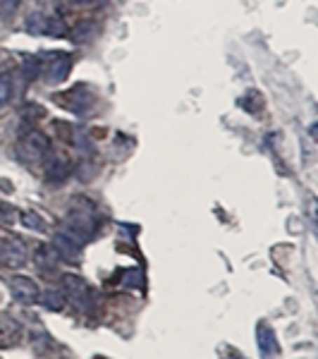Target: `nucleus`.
I'll use <instances>...</instances> for the list:
<instances>
[{
	"instance_id": "3",
	"label": "nucleus",
	"mask_w": 318,
	"mask_h": 359,
	"mask_svg": "<svg viewBox=\"0 0 318 359\" xmlns=\"http://www.w3.org/2000/svg\"><path fill=\"white\" fill-rule=\"evenodd\" d=\"M17 151L25 161H32V163H36V161H41L43 156H48L50 151V139L43 135V132L39 130H27L25 135H22L20 144H17Z\"/></svg>"
},
{
	"instance_id": "8",
	"label": "nucleus",
	"mask_w": 318,
	"mask_h": 359,
	"mask_svg": "<svg viewBox=\"0 0 318 359\" xmlns=\"http://www.w3.org/2000/svg\"><path fill=\"white\" fill-rule=\"evenodd\" d=\"M69 67H72V57L67 53H53L48 57V67H46V82H50V84L65 82Z\"/></svg>"
},
{
	"instance_id": "13",
	"label": "nucleus",
	"mask_w": 318,
	"mask_h": 359,
	"mask_svg": "<svg viewBox=\"0 0 318 359\" xmlns=\"http://www.w3.org/2000/svg\"><path fill=\"white\" fill-rule=\"evenodd\" d=\"M39 299H41V304L50 311H60L62 306H65V294H62L60 287H48V290L43 292V297H39Z\"/></svg>"
},
{
	"instance_id": "26",
	"label": "nucleus",
	"mask_w": 318,
	"mask_h": 359,
	"mask_svg": "<svg viewBox=\"0 0 318 359\" xmlns=\"http://www.w3.org/2000/svg\"><path fill=\"white\" fill-rule=\"evenodd\" d=\"M72 3H77V5H91L94 0H72Z\"/></svg>"
},
{
	"instance_id": "18",
	"label": "nucleus",
	"mask_w": 318,
	"mask_h": 359,
	"mask_svg": "<svg viewBox=\"0 0 318 359\" xmlns=\"http://www.w3.org/2000/svg\"><path fill=\"white\" fill-rule=\"evenodd\" d=\"M20 10V0H0V20L10 22Z\"/></svg>"
},
{
	"instance_id": "7",
	"label": "nucleus",
	"mask_w": 318,
	"mask_h": 359,
	"mask_svg": "<svg viewBox=\"0 0 318 359\" xmlns=\"http://www.w3.org/2000/svg\"><path fill=\"white\" fill-rule=\"evenodd\" d=\"M22 340V323L10 314H0V350H10Z\"/></svg>"
},
{
	"instance_id": "14",
	"label": "nucleus",
	"mask_w": 318,
	"mask_h": 359,
	"mask_svg": "<svg viewBox=\"0 0 318 359\" xmlns=\"http://www.w3.org/2000/svg\"><path fill=\"white\" fill-rule=\"evenodd\" d=\"M13 94H15L13 72H10V69H5V72H0V108H5L10 101H13Z\"/></svg>"
},
{
	"instance_id": "6",
	"label": "nucleus",
	"mask_w": 318,
	"mask_h": 359,
	"mask_svg": "<svg viewBox=\"0 0 318 359\" xmlns=\"http://www.w3.org/2000/svg\"><path fill=\"white\" fill-rule=\"evenodd\" d=\"M256 345L261 359H280V343H277V335L273 328L265 321L256 326Z\"/></svg>"
},
{
	"instance_id": "17",
	"label": "nucleus",
	"mask_w": 318,
	"mask_h": 359,
	"mask_svg": "<svg viewBox=\"0 0 318 359\" xmlns=\"http://www.w3.org/2000/svg\"><path fill=\"white\" fill-rule=\"evenodd\" d=\"M43 34H50V36H65V34H67V27H65V22L57 20V17H46Z\"/></svg>"
},
{
	"instance_id": "22",
	"label": "nucleus",
	"mask_w": 318,
	"mask_h": 359,
	"mask_svg": "<svg viewBox=\"0 0 318 359\" xmlns=\"http://www.w3.org/2000/svg\"><path fill=\"white\" fill-rule=\"evenodd\" d=\"M22 115H25V120H32V115H39V118H46V111L41 106H36V103H27L25 108H22Z\"/></svg>"
},
{
	"instance_id": "15",
	"label": "nucleus",
	"mask_w": 318,
	"mask_h": 359,
	"mask_svg": "<svg viewBox=\"0 0 318 359\" xmlns=\"http://www.w3.org/2000/svg\"><path fill=\"white\" fill-rule=\"evenodd\" d=\"M240 106L249 113H258L263 108V96L258 91H247L244 98H240Z\"/></svg>"
},
{
	"instance_id": "12",
	"label": "nucleus",
	"mask_w": 318,
	"mask_h": 359,
	"mask_svg": "<svg viewBox=\"0 0 318 359\" xmlns=\"http://www.w3.org/2000/svg\"><path fill=\"white\" fill-rule=\"evenodd\" d=\"M94 34H96V25L94 22H89V20H82L77 27L69 32V36L74 39V43H89L91 39H94Z\"/></svg>"
},
{
	"instance_id": "24",
	"label": "nucleus",
	"mask_w": 318,
	"mask_h": 359,
	"mask_svg": "<svg viewBox=\"0 0 318 359\" xmlns=\"http://www.w3.org/2000/svg\"><path fill=\"white\" fill-rule=\"evenodd\" d=\"M221 357L223 359H247V357H242L240 352H235L233 347H225V350H221Z\"/></svg>"
},
{
	"instance_id": "9",
	"label": "nucleus",
	"mask_w": 318,
	"mask_h": 359,
	"mask_svg": "<svg viewBox=\"0 0 318 359\" xmlns=\"http://www.w3.org/2000/svg\"><path fill=\"white\" fill-rule=\"evenodd\" d=\"M57 262H60V257H57L53 245H39L36 252H34V264H36V269L41 273H50L57 266Z\"/></svg>"
},
{
	"instance_id": "5",
	"label": "nucleus",
	"mask_w": 318,
	"mask_h": 359,
	"mask_svg": "<svg viewBox=\"0 0 318 359\" xmlns=\"http://www.w3.org/2000/svg\"><path fill=\"white\" fill-rule=\"evenodd\" d=\"M10 292H13V297L17 299L20 304H36L39 297H41V292H39V285L34 278H27V276H13V280H10Z\"/></svg>"
},
{
	"instance_id": "11",
	"label": "nucleus",
	"mask_w": 318,
	"mask_h": 359,
	"mask_svg": "<svg viewBox=\"0 0 318 359\" xmlns=\"http://www.w3.org/2000/svg\"><path fill=\"white\" fill-rule=\"evenodd\" d=\"M69 170L72 168H69L65 156H53L46 165V177H48V182H62L69 175Z\"/></svg>"
},
{
	"instance_id": "23",
	"label": "nucleus",
	"mask_w": 318,
	"mask_h": 359,
	"mask_svg": "<svg viewBox=\"0 0 318 359\" xmlns=\"http://www.w3.org/2000/svg\"><path fill=\"white\" fill-rule=\"evenodd\" d=\"M10 223H13V213H10V208L0 204V225H10Z\"/></svg>"
},
{
	"instance_id": "2",
	"label": "nucleus",
	"mask_w": 318,
	"mask_h": 359,
	"mask_svg": "<svg viewBox=\"0 0 318 359\" xmlns=\"http://www.w3.org/2000/svg\"><path fill=\"white\" fill-rule=\"evenodd\" d=\"M62 294H65V302H69L74 309L79 311H89L91 309V299H94V292L86 285V280H82L79 276L67 273L62 276Z\"/></svg>"
},
{
	"instance_id": "4",
	"label": "nucleus",
	"mask_w": 318,
	"mask_h": 359,
	"mask_svg": "<svg viewBox=\"0 0 318 359\" xmlns=\"http://www.w3.org/2000/svg\"><path fill=\"white\" fill-rule=\"evenodd\" d=\"M27 259H29L27 245L20 237L10 235L0 240V264H3L5 269H20V266L27 264Z\"/></svg>"
},
{
	"instance_id": "16",
	"label": "nucleus",
	"mask_w": 318,
	"mask_h": 359,
	"mask_svg": "<svg viewBox=\"0 0 318 359\" xmlns=\"http://www.w3.org/2000/svg\"><path fill=\"white\" fill-rule=\"evenodd\" d=\"M39 74H41V60L39 57H27L22 62V77H25V82H34Z\"/></svg>"
},
{
	"instance_id": "1",
	"label": "nucleus",
	"mask_w": 318,
	"mask_h": 359,
	"mask_svg": "<svg viewBox=\"0 0 318 359\" xmlns=\"http://www.w3.org/2000/svg\"><path fill=\"white\" fill-rule=\"evenodd\" d=\"M65 233L69 240H74L77 245H84L86 240H91L96 233V208L89 199L84 196H74L69 201L67 208V223H65Z\"/></svg>"
},
{
	"instance_id": "21",
	"label": "nucleus",
	"mask_w": 318,
	"mask_h": 359,
	"mask_svg": "<svg viewBox=\"0 0 318 359\" xmlns=\"http://www.w3.org/2000/svg\"><path fill=\"white\" fill-rule=\"evenodd\" d=\"M22 223H25L27 228H32V230H43L46 228V223L41 221V216H39L36 211H27L25 216H22Z\"/></svg>"
},
{
	"instance_id": "10",
	"label": "nucleus",
	"mask_w": 318,
	"mask_h": 359,
	"mask_svg": "<svg viewBox=\"0 0 318 359\" xmlns=\"http://www.w3.org/2000/svg\"><path fill=\"white\" fill-rule=\"evenodd\" d=\"M53 247H55L57 257L67 259V262H79V247H82V245H77L74 240H69L65 233H55Z\"/></svg>"
},
{
	"instance_id": "19",
	"label": "nucleus",
	"mask_w": 318,
	"mask_h": 359,
	"mask_svg": "<svg viewBox=\"0 0 318 359\" xmlns=\"http://www.w3.org/2000/svg\"><path fill=\"white\" fill-rule=\"evenodd\" d=\"M43 27H46V17L41 13H34L27 17V29L32 34H43Z\"/></svg>"
},
{
	"instance_id": "20",
	"label": "nucleus",
	"mask_w": 318,
	"mask_h": 359,
	"mask_svg": "<svg viewBox=\"0 0 318 359\" xmlns=\"http://www.w3.org/2000/svg\"><path fill=\"white\" fill-rule=\"evenodd\" d=\"M125 285L127 287H144V273L141 269H130L125 273Z\"/></svg>"
},
{
	"instance_id": "25",
	"label": "nucleus",
	"mask_w": 318,
	"mask_h": 359,
	"mask_svg": "<svg viewBox=\"0 0 318 359\" xmlns=\"http://www.w3.org/2000/svg\"><path fill=\"white\" fill-rule=\"evenodd\" d=\"M53 130L60 132V130H65V125H62V123H53ZM62 139H65V142H72V127H69V125H67V135H62Z\"/></svg>"
}]
</instances>
